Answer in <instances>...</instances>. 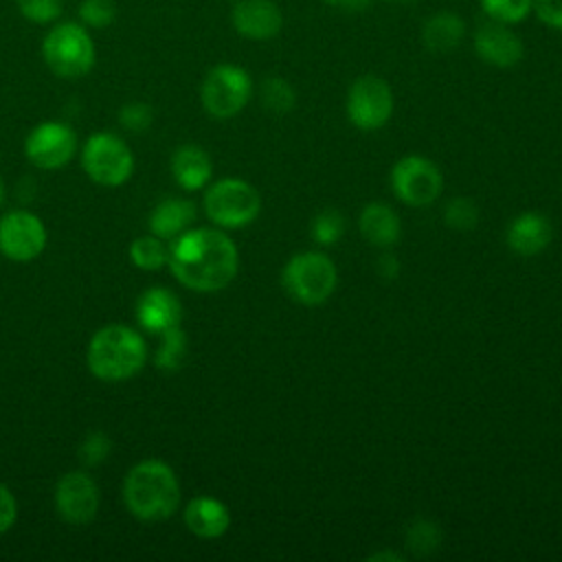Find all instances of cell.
Masks as SVG:
<instances>
[{
	"label": "cell",
	"instance_id": "cb8c5ba5",
	"mask_svg": "<svg viewBox=\"0 0 562 562\" xmlns=\"http://www.w3.org/2000/svg\"><path fill=\"white\" fill-rule=\"evenodd\" d=\"M187 349H189L187 334L182 331L180 325H176V327H171V329L160 334V345H158L154 362H156V367L160 371L173 373V371H178L184 364Z\"/></svg>",
	"mask_w": 562,
	"mask_h": 562
},
{
	"label": "cell",
	"instance_id": "4316f807",
	"mask_svg": "<svg viewBox=\"0 0 562 562\" xmlns=\"http://www.w3.org/2000/svg\"><path fill=\"white\" fill-rule=\"evenodd\" d=\"M490 20L503 24H518L533 11V0H479Z\"/></svg>",
	"mask_w": 562,
	"mask_h": 562
},
{
	"label": "cell",
	"instance_id": "8d00e7d4",
	"mask_svg": "<svg viewBox=\"0 0 562 562\" xmlns=\"http://www.w3.org/2000/svg\"><path fill=\"white\" fill-rule=\"evenodd\" d=\"M404 560H406V555L391 551V549H382V551L367 555V562H404Z\"/></svg>",
	"mask_w": 562,
	"mask_h": 562
},
{
	"label": "cell",
	"instance_id": "ab89813d",
	"mask_svg": "<svg viewBox=\"0 0 562 562\" xmlns=\"http://www.w3.org/2000/svg\"><path fill=\"white\" fill-rule=\"evenodd\" d=\"M2 198H4V187H2V182H0V202H2Z\"/></svg>",
	"mask_w": 562,
	"mask_h": 562
},
{
	"label": "cell",
	"instance_id": "4fadbf2b",
	"mask_svg": "<svg viewBox=\"0 0 562 562\" xmlns=\"http://www.w3.org/2000/svg\"><path fill=\"white\" fill-rule=\"evenodd\" d=\"M57 514L68 525H86L99 509V487L86 472H66L55 485Z\"/></svg>",
	"mask_w": 562,
	"mask_h": 562
},
{
	"label": "cell",
	"instance_id": "5bb4252c",
	"mask_svg": "<svg viewBox=\"0 0 562 562\" xmlns=\"http://www.w3.org/2000/svg\"><path fill=\"white\" fill-rule=\"evenodd\" d=\"M472 46L476 57L494 68H512L525 55L520 35L512 31L509 24L496 20H487L476 26Z\"/></svg>",
	"mask_w": 562,
	"mask_h": 562
},
{
	"label": "cell",
	"instance_id": "30bf717a",
	"mask_svg": "<svg viewBox=\"0 0 562 562\" xmlns=\"http://www.w3.org/2000/svg\"><path fill=\"white\" fill-rule=\"evenodd\" d=\"M391 189L408 206L435 202L443 189L439 167L424 156H404L391 169Z\"/></svg>",
	"mask_w": 562,
	"mask_h": 562
},
{
	"label": "cell",
	"instance_id": "9c48e42d",
	"mask_svg": "<svg viewBox=\"0 0 562 562\" xmlns=\"http://www.w3.org/2000/svg\"><path fill=\"white\" fill-rule=\"evenodd\" d=\"M347 116L364 132L380 130L389 123L393 114V92L391 86L378 75L358 77L347 92Z\"/></svg>",
	"mask_w": 562,
	"mask_h": 562
},
{
	"label": "cell",
	"instance_id": "ba28073f",
	"mask_svg": "<svg viewBox=\"0 0 562 562\" xmlns=\"http://www.w3.org/2000/svg\"><path fill=\"white\" fill-rule=\"evenodd\" d=\"M81 167L90 180L103 187H119L130 180L134 156L116 134L97 132L81 149Z\"/></svg>",
	"mask_w": 562,
	"mask_h": 562
},
{
	"label": "cell",
	"instance_id": "f1b7e54d",
	"mask_svg": "<svg viewBox=\"0 0 562 562\" xmlns=\"http://www.w3.org/2000/svg\"><path fill=\"white\" fill-rule=\"evenodd\" d=\"M443 222H446L452 231H459V233L474 231V226L479 224V206H476L474 200H470V198H463V195L452 198V200L446 204Z\"/></svg>",
	"mask_w": 562,
	"mask_h": 562
},
{
	"label": "cell",
	"instance_id": "83f0119b",
	"mask_svg": "<svg viewBox=\"0 0 562 562\" xmlns=\"http://www.w3.org/2000/svg\"><path fill=\"white\" fill-rule=\"evenodd\" d=\"M345 235V217L338 209H323L312 220V239L321 246H331Z\"/></svg>",
	"mask_w": 562,
	"mask_h": 562
},
{
	"label": "cell",
	"instance_id": "5b68a950",
	"mask_svg": "<svg viewBox=\"0 0 562 562\" xmlns=\"http://www.w3.org/2000/svg\"><path fill=\"white\" fill-rule=\"evenodd\" d=\"M283 290L301 305L325 303L338 283V272L334 261L325 252H299L294 255L281 272Z\"/></svg>",
	"mask_w": 562,
	"mask_h": 562
},
{
	"label": "cell",
	"instance_id": "d6a6232c",
	"mask_svg": "<svg viewBox=\"0 0 562 562\" xmlns=\"http://www.w3.org/2000/svg\"><path fill=\"white\" fill-rule=\"evenodd\" d=\"M151 119H154L151 108L147 103H140V101L125 103L119 110V121L130 132H145L151 125Z\"/></svg>",
	"mask_w": 562,
	"mask_h": 562
},
{
	"label": "cell",
	"instance_id": "f35d334b",
	"mask_svg": "<svg viewBox=\"0 0 562 562\" xmlns=\"http://www.w3.org/2000/svg\"><path fill=\"white\" fill-rule=\"evenodd\" d=\"M386 2H397V4H408V2H415V0H386Z\"/></svg>",
	"mask_w": 562,
	"mask_h": 562
},
{
	"label": "cell",
	"instance_id": "7402d4cb",
	"mask_svg": "<svg viewBox=\"0 0 562 562\" xmlns=\"http://www.w3.org/2000/svg\"><path fill=\"white\" fill-rule=\"evenodd\" d=\"M465 35V22L452 11L432 13L422 26V42L430 53L454 50Z\"/></svg>",
	"mask_w": 562,
	"mask_h": 562
},
{
	"label": "cell",
	"instance_id": "3957f363",
	"mask_svg": "<svg viewBox=\"0 0 562 562\" xmlns=\"http://www.w3.org/2000/svg\"><path fill=\"white\" fill-rule=\"evenodd\" d=\"M88 369L105 382H121L136 375L145 360L147 347L140 334L125 325H105L88 342Z\"/></svg>",
	"mask_w": 562,
	"mask_h": 562
},
{
	"label": "cell",
	"instance_id": "277c9868",
	"mask_svg": "<svg viewBox=\"0 0 562 562\" xmlns=\"http://www.w3.org/2000/svg\"><path fill=\"white\" fill-rule=\"evenodd\" d=\"M42 57L46 66L64 79H79L94 66V44L83 24H55L42 40Z\"/></svg>",
	"mask_w": 562,
	"mask_h": 562
},
{
	"label": "cell",
	"instance_id": "d590c367",
	"mask_svg": "<svg viewBox=\"0 0 562 562\" xmlns=\"http://www.w3.org/2000/svg\"><path fill=\"white\" fill-rule=\"evenodd\" d=\"M378 272L382 279H395L400 274V261L395 255L391 252H384L380 259H378Z\"/></svg>",
	"mask_w": 562,
	"mask_h": 562
},
{
	"label": "cell",
	"instance_id": "8fae6325",
	"mask_svg": "<svg viewBox=\"0 0 562 562\" xmlns=\"http://www.w3.org/2000/svg\"><path fill=\"white\" fill-rule=\"evenodd\" d=\"M46 246L42 220L29 211H9L0 217V250L13 261H31Z\"/></svg>",
	"mask_w": 562,
	"mask_h": 562
},
{
	"label": "cell",
	"instance_id": "4dcf8cb0",
	"mask_svg": "<svg viewBox=\"0 0 562 562\" xmlns=\"http://www.w3.org/2000/svg\"><path fill=\"white\" fill-rule=\"evenodd\" d=\"M18 11L33 24H50L61 15V0H15Z\"/></svg>",
	"mask_w": 562,
	"mask_h": 562
},
{
	"label": "cell",
	"instance_id": "8992f818",
	"mask_svg": "<svg viewBox=\"0 0 562 562\" xmlns=\"http://www.w3.org/2000/svg\"><path fill=\"white\" fill-rule=\"evenodd\" d=\"M204 211L220 228H241L257 220L261 198L246 180L222 178L204 193Z\"/></svg>",
	"mask_w": 562,
	"mask_h": 562
},
{
	"label": "cell",
	"instance_id": "44dd1931",
	"mask_svg": "<svg viewBox=\"0 0 562 562\" xmlns=\"http://www.w3.org/2000/svg\"><path fill=\"white\" fill-rule=\"evenodd\" d=\"M193 220H195L193 202L182 198H169L154 206L149 215V228H151V235L160 239H176L178 235L189 231Z\"/></svg>",
	"mask_w": 562,
	"mask_h": 562
},
{
	"label": "cell",
	"instance_id": "484cf974",
	"mask_svg": "<svg viewBox=\"0 0 562 562\" xmlns=\"http://www.w3.org/2000/svg\"><path fill=\"white\" fill-rule=\"evenodd\" d=\"M130 259L140 270H158L169 261V248L156 235L136 237L130 244Z\"/></svg>",
	"mask_w": 562,
	"mask_h": 562
},
{
	"label": "cell",
	"instance_id": "e0dca14e",
	"mask_svg": "<svg viewBox=\"0 0 562 562\" xmlns=\"http://www.w3.org/2000/svg\"><path fill=\"white\" fill-rule=\"evenodd\" d=\"M551 239H553L551 222L536 211L520 213L507 226V246L522 257H533L542 252L551 244Z\"/></svg>",
	"mask_w": 562,
	"mask_h": 562
},
{
	"label": "cell",
	"instance_id": "ac0fdd59",
	"mask_svg": "<svg viewBox=\"0 0 562 562\" xmlns=\"http://www.w3.org/2000/svg\"><path fill=\"white\" fill-rule=\"evenodd\" d=\"M184 525L200 538H220L228 531V507L213 496H195L184 509Z\"/></svg>",
	"mask_w": 562,
	"mask_h": 562
},
{
	"label": "cell",
	"instance_id": "52a82bcc",
	"mask_svg": "<svg viewBox=\"0 0 562 562\" xmlns=\"http://www.w3.org/2000/svg\"><path fill=\"white\" fill-rule=\"evenodd\" d=\"M252 97V79L237 64L213 66L200 88L204 110L215 119H231L239 114Z\"/></svg>",
	"mask_w": 562,
	"mask_h": 562
},
{
	"label": "cell",
	"instance_id": "d6986e66",
	"mask_svg": "<svg viewBox=\"0 0 562 562\" xmlns=\"http://www.w3.org/2000/svg\"><path fill=\"white\" fill-rule=\"evenodd\" d=\"M213 173L209 154L198 145H180L171 156V176L184 191L202 189Z\"/></svg>",
	"mask_w": 562,
	"mask_h": 562
},
{
	"label": "cell",
	"instance_id": "f546056e",
	"mask_svg": "<svg viewBox=\"0 0 562 562\" xmlns=\"http://www.w3.org/2000/svg\"><path fill=\"white\" fill-rule=\"evenodd\" d=\"M116 18L114 0H81L79 4V20L83 26L90 29H105Z\"/></svg>",
	"mask_w": 562,
	"mask_h": 562
},
{
	"label": "cell",
	"instance_id": "e575fe53",
	"mask_svg": "<svg viewBox=\"0 0 562 562\" xmlns=\"http://www.w3.org/2000/svg\"><path fill=\"white\" fill-rule=\"evenodd\" d=\"M18 518V503H15V496L11 494V490L0 483V533L9 531L13 527Z\"/></svg>",
	"mask_w": 562,
	"mask_h": 562
},
{
	"label": "cell",
	"instance_id": "1f68e13d",
	"mask_svg": "<svg viewBox=\"0 0 562 562\" xmlns=\"http://www.w3.org/2000/svg\"><path fill=\"white\" fill-rule=\"evenodd\" d=\"M112 450V441L105 432H90L79 446V459L83 465H99L108 459Z\"/></svg>",
	"mask_w": 562,
	"mask_h": 562
},
{
	"label": "cell",
	"instance_id": "2e32d148",
	"mask_svg": "<svg viewBox=\"0 0 562 562\" xmlns=\"http://www.w3.org/2000/svg\"><path fill=\"white\" fill-rule=\"evenodd\" d=\"M182 305L167 288H149L136 301V321L147 334H162L180 325Z\"/></svg>",
	"mask_w": 562,
	"mask_h": 562
},
{
	"label": "cell",
	"instance_id": "ffe728a7",
	"mask_svg": "<svg viewBox=\"0 0 562 562\" xmlns=\"http://www.w3.org/2000/svg\"><path fill=\"white\" fill-rule=\"evenodd\" d=\"M362 237L378 248L393 246L402 235V224L397 213L384 202H371L362 209L358 220Z\"/></svg>",
	"mask_w": 562,
	"mask_h": 562
},
{
	"label": "cell",
	"instance_id": "74e56055",
	"mask_svg": "<svg viewBox=\"0 0 562 562\" xmlns=\"http://www.w3.org/2000/svg\"><path fill=\"white\" fill-rule=\"evenodd\" d=\"M327 4L340 9V11H362L371 4V0H325Z\"/></svg>",
	"mask_w": 562,
	"mask_h": 562
},
{
	"label": "cell",
	"instance_id": "d4e9b609",
	"mask_svg": "<svg viewBox=\"0 0 562 562\" xmlns=\"http://www.w3.org/2000/svg\"><path fill=\"white\" fill-rule=\"evenodd\" d=\"M259 101L272 114H288L296 103V92L283 77H266L259 86Z\"/></svg>",
	"mask_w": 562,
	"mask_h": 562
},
{
	"label": "cell",
	"instance_id": "9a60e30c",
	"mask_svg": "<svg viewBox=\"0 0 562 562\" xmlns=\"http://www.w3.org/2000/svg\"><path fill=\"white\" fill-rule=\"evenodd\" d=\"M231 24L241 37L266 42L279 35L283 13L272 0H235L231 9Z\"/></svg>",
	"mask_w": 562,
	"mask_h": 562
},
{
	"label": "cell",
	"instance_id": "603a6c76",
	"mask_svg": "<svg viewBox=\"0 0 562 562\" xmlns=\"http://www.w3.org/2000/svg\"><path fill=\"white\" fill-rule=\"evenodd\" d=\"M441 540H443L441 527L435 520L424 518V516L408 522V527L404 531V544L417 558H426V555L435 553L441 547Z\"/></svg>",
	"mask_w": 562,
	"mask_h": 562
},
{
	"label": "cell",
	"instance_id": "836d02e7",
	"mask_svg": "<svg viewBox=\"0 0 562 562\" xmlns=\"http://www.w3.org/2000/svg\"><path fill=\"white\" fill-rule=\"evenodd\" d=\"M533 11L542 24L562 31V0H533Z\"/></svg>",
	"mask_w": 562,
	"mask_h": 562
},
{
	"label": "cell",
	"instance_id": "7a4b0ae2",
	"mask_svg": "<svg viewBox=\"0 0 562 562\" xmlns=\"http://www.w3.org/2000/svg\"><path fill=\"white\" fill-rule=\"evenodd\" d=\"M123 501L138 520H165L180 503L178 476L160 459L138 461L123 481Z\"/></svg>",
	"mask_w": 562,
	"mask_h": 562
},
{
	"label": "cell",
	"instance_id": "6da1fadb",
	"mask_svg": "<svg viewBox=\"0 0 562 562\" xmlns=\"http://www.w3.org/2000/svg\"><path fill=\"white\" fill-rule=\"evenodd\" d=\"M167 263L184 288L195 292H215L235 279L239 255L224 231L189 228L169 246Z\"/></svg>",
	"mask_w": 562,
	"mask_h": 562
},
{
	"label": "cell",
	"instance_id": "7c38bea8",
	"mask_svg": "<svg viewBox=\"0 0 562 562\" xmlns=\"http://www.w3.org/2000/svg\"><path fill=\"white\" fill-rule=\"evenodd\" d=\"M77 149L75 132L59 121H44L35 125L24 143L26 158L40 169L64 167Z\"/></svg>",
	"mask_w": 562,
	"mask_h": 562
}]
</instances>
